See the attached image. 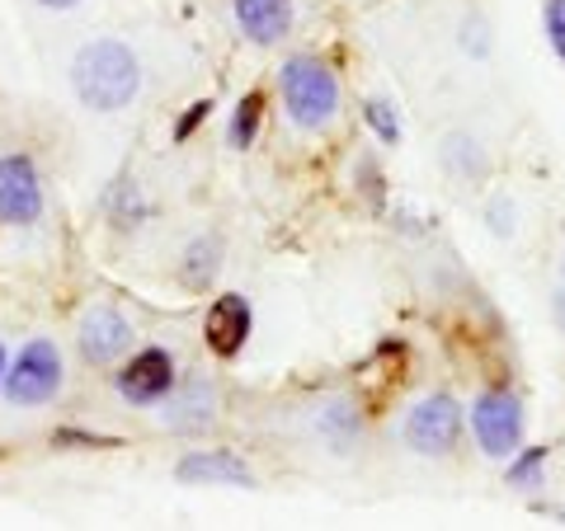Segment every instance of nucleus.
Segmentation results:
<instances>
[{"label":"nucleus","instance_id":"9d476101","mask_svg":"<svg viewBox=\"0 0 565 531\" xmlns=\"http://www.w3.org/2000/svg\"><path fill=\"white\" fill-rule=\"evenodd\" d=\"M232 10H236L241 33L259 47L278 43L292 24V0H232Z\"/></svg>","mask_w":565,"mask_h":531},{"label":"nucleus","instance_id":"5701e85b","mask_svg":"<svg viewBox=\"0 0 565 531\" xmlns=\"http://www.w3.org/2000/svg\"><path fill=\"white\" fill-rule=\"evenodd\" d=\"M0 377H6V348H0Z\"/></svg>","mask_w":565,"mask_h":531},{"label":"nucleus","instance_id":"7ed1b4c3","mask_svg":"<svg viewBox=\"0 0 565 531\" xmlns=\"http://www.w3.org/2000/svg\"><path fill=\"white\" fill-rule=\"evenodd\" d=\"M57 386H62V353L47 339L24 344L20 362L6 371V395L14 404H43V400L57 395Z\"/></svg>","mask_w":565,"mask_h":531},{"label":"nucleus","instance_id":"4be33fe9","mask_svg":"<svg viewBox=\"0 0 565 531\" xmlns=\"http://www.w3.org/2000/svg\"><path fill=\"white\" fill-rule=\"evenodd\" d=\"M43 6H52V10H71L76 0H43Z\"/></svg>","mask_w":565,"mask_h":531},{"label":"nucleus","instance_id":"a211bd4d","mask_svg":"<svg viewBox=\"0 0 565 531\" xmlns=\"http://www.w3.org/2000/svg\"><path fill=\"white\" fill-rule=\"evenodd\" d=\"M546 39H552L556 57L565 62V0H546Z\"/></svg>","mask_w":565,"mask_h":531},{"label":"nucleus","instance_id":"aec40b11","mask_svg":"<svg viewBox=\"0 0 565 531\" xmlns=\"http://www.w3.org/2000/svg\"><path fill=\"white\" fill-rule=\"evenodd\" d=\"M207 109H212V104H207V99H199V104H193V109H189V113L180 118V128H174V137H180V141H184V137H189L193 128H199V118H207Z\"/></svg>","mask_w":565,"mask_h":531},{"label":"nucleus","instance_id":"6e6552de","mask_svg":"<svg viewBox=\"0 0 565 531\" xmlns=\"http://www.w3.org/2000/svg\"><path fill=\"white\" fill-rule=\"evenodd\" d=\"M203 334H207V348L217 353V358H236L245 348V339H250V301L236 296V292L217 296L203 315Z\"/></svg>","mask_w":565,"mask_h":531},{"label":"nucleus","instance_id":"39448f33","mask_svg":"<svg viewBox=\"0 0 565 531\" xmlns=\"http://www.w3.org/2000/svg\"><path fill=\"white\" fill-rule=\"evenodd\" d=\"M471 429L486 456H514L523 442V410L509 391H486L471 404Z\"/></svg>","mask_w":565,"mask_h":531},{"label":"nucleus","instance_id":"423d86ee","mask_svg":"<svg viewBox=\"0 0 565 531\" xmlns=\"http://www.w3.org/2000/svg\"><path fill=\"white\" fill-rule=\"evenodd\" d=\"M174 391V358L166 348H141L137 358L118 371V395L132 404H156Z\"/></svg>","mask_w":565,"mask_h":531},{"label":"nucleus","instance_id":"f8f14e48","mask_svg":"<svg viewBox=\"0 0 565 531\" xmlns=\"http://www.w3.org/2000/svg\"><path fill=\"white\" fill-rule=\"evenodd\" d=\"M438 155H444V170H448L452 184H476V180H486V151H481V141H476V137L452 132Z\"/></svg>","mask_w":565,"mask_h":531},{"label":"nucleus","instance_id":"ddd939ff","mask_svg":"<svg viewBox=\"0 0 565 531\" xmlns=\"http://www.w3.org/2000/svg\"><path fill=\"white\" fill-rule=\"evenodd\" d=\"M259 118H264V95L259 90H250L241 104H236V118H232V147H250L255 141V132H259Z\"/></svg>","mask_w":565,"mask_h":531},{"label":"nucleus","instance_id":"0eeeda50","mask_svg":"<svg viewBox=\"0 0 565 531\" xmlns=\"http://www.w3.org/2000/svg\"><path fill=\"white\" fill-rule=\"evenodd\" d=\"M39 212H43V188H39V174H33V161L6 155L0 161V221L24 226Z\"/></svg>","mask_w":565,"mask_h":531},{"label":"nucleus","instance_id":"20e7f679","mask_svg":"<svg viewBox=\"0 0 565 531\" xmlns=\"http://www.w3.org/2000/svg\"><path fill=\"white\" fill-rule=\"evenodd\" d=\"M462 433V404L452 395H424L405 419V442L419 456H448Z\"/></svg>","mask_w":565,"mask_h":531},{"label":"nucleus","instance_id":"dca6fc26","mask_svg":"<svg viewBox=\"0 0 565 531\" xmlns=\"http://www.w3.org/2000/svg\"><path fill=\"white\" fill-rule=\"evenodd\" d=\"M542 466H546V447H527L509 462V485L519 489H537L542 485Z\"/></svg>","mask_w":565,"mask_h":531},{"label":"nucleus","instance_id":"f257e3e1","mask_svg":"<svg viewBox=\"0 0 565 531\" xmlns=\"http://www.w3.org/2000/svg\"><path fill=\"white\" fill-rule=\"evenodd\" d=\"M71 85H76L85 109L118 113V109H128L141 90V66L132 57V47L99 39V43H85L76 52V62H71Z\"/></svg>","mask_w":565,"mask_h":531},{"label":"nucleus","instance_id":"6ab92c4d","mask_svg":"<svg viewBox=\"0 0 565 531\" xmlns=\"http://www.w3.org/2000/svg\"><path fill=\"white\" fill-rule=\"evenodd\" d=\"M490 231L494 236H514V203H509V198L490 203Z\"/></svg>","mask_w":565,"mask_h":531},{"label":"nucleus","instance_id":"9b49d317","mask_svg":"<svg viewBox=\"0 0 565 531\" xmlns=\"http://www.w3.org/2000/svg\"><path fill=\"white\" fill-rule=\"evenodd\" d=\"M184 485H255V470L232 452H193L180 462Z\"/></svg>","mask_w":565,"mask_h":531},{"label":"nucleus","instance_id":"1a4fd4ad","mask_svg":"<svg viewBox=\"0 0 565 531\" xmlns=\"http://www.w3.org/2000/svg\"><path fill=\"white\" fill-rule=\"evenodd\" d=\"M128 339H132L128 321H122L118 311H109V306H95L81 321V353H85V362H114L118 353L128 348Z\"/></svg>","mask_w":565,"mask_h":531},{"label":"nucleus","instance_id":"4468645a","mask_svg":"<svg viewBox=\"0 0 565 531\" xmlns=\"http://www.w3.org/2000/svg\"><path fill=\"white\" fill-rule=\"evenodd\" d=\"M212 273H217V240L189 245V263H184V282H189V288H207Z\"/></svg>","mask_w":565,"mask_h":531},{"label":"nucleus","instance_id":"2eb2a0df","mask_svg":"<svg viewBox=\"0 0 565 531\" xmlns=\"http://www.w3.org/2000/svg\"><path fill=\"white\" fill-rule=\"evenodd\" d=\"M212 404H217V391H212V386H193L180 400V410H189V414L174 419V429H203V423H212Z\"/></svg>","mask_w":565,"mask_h":531},{"label":"nucleus","instance_id":"412c9836","mask_svg":"<svg viewBox=\"0 0 565 531\" xmlns=\"http://www.w3.org/2000/svg\"><path fill=\"white\" fill-rule=\"evenodd\" d=\"M552 311H556V321H561V329H565V292H556V301H552Z\"/></svg>","mask_w":565,"mask_h":531},{"label":"nucleus","instance_id":"f03ea898","mask_svg":"<svg viewBox=\"0 0 565 531\" xmlns=\"http://www.w3.org/2000/svg\"><path fill=\"white\" fill-rule=\"evenodd\" d=\"M282 104H288V113L297 128H326L340 113V85H334L330 66L316 62V57H292L282 66Z\"/></svg>","mask_w":565,"mask_h":531},{"label":"nucleus","instance_id":"f3484780","mask_svg":"<svg viewBox=\"0 0 565 531\" xmlns=\"http://www.w3.org/2000/svg\"><path fill=\"white\" fill-rule=\"evenodd\" d=\"M363 118L373 122V132L386 141V147H401V118H396V109H392V104H386V99H367Z\"/></svg>","mask_w":565,"mask_h":531}]
</instances>
